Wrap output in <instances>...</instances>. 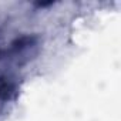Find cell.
<instances>
[{"label": "cell", "instance_id": "obj_1", "mask_svg": "<svg viewBox=\"0 0 121 121\" xmlns=\"http://www.w3.org/2000/svg\"><path fill=\"white\" fill-rule=\"evenodd\" d=\"M16 94V83L13 78L3 76L0 78V100H9Z\"/></svg>", "mask_w": 121, "mask_h": 121}]
</instances>
